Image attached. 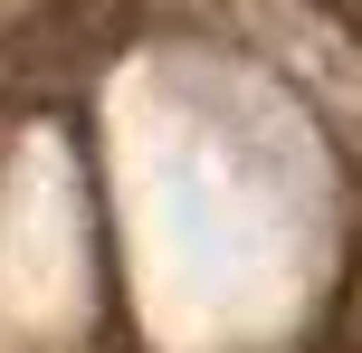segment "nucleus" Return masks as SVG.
Listing matches in <instances>:
<instances>
[]
</instances>
